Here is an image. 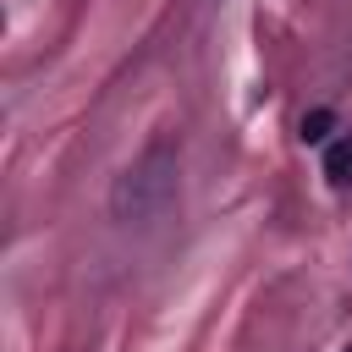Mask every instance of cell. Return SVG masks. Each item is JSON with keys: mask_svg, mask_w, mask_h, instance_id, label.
I'll use <instances>...</instances> for the list:
<instances>
[{"mask_svg": "<svg viewBox=\"0 0 352 352\" xmlns=\"http://www.w3.org/2000/svg\"><path fill=\"white\" fill-rule=\"evenodd\" d=\"M341 352H352V346H341Z\"/></svg>", "mask_w": 352, "mask_h": 352, "instance_id": "cell-4", "label": "cell"}, {"mask_svg": "<svg viewBox=\"0 0 352 352\" xmlns=\"http://www.w3.org/2000/svg\"><path fill=\"white\" fill-rule=\"evenodd\" d=\"M176 170H182L176 143L154 138V143L121 170V182H116V192H110V214H116L121 226H143V220L165 214L170 198H176Z\"/></svg>", "mask_w": 352, "mask_h": 352, "instance_id": "cell-1", "label": "cell"}, {"mask_svg": "<svg viewBox=\"0 0 352 352\" xmlns=\"http://www.w3.org/2000/svg\"><path fill=\"white\" fill-rule=\"evenodd\" d=\"M324 176L330 182H352V138H341V143L324 148Z\"/></svg>", "mask_w": 352, "mask_h": 352, "instance_id": "cell-2", "label": "cell"}, {"mask_svg": "<svg viewBox=\"0 0 352 352\" xmlns=\"http://www.w3.org/2000/svg\"><path fill=\"white\" fill-rule=\"evenodd\" d=\"M330 126H336V116H330V110H308V116H302V143H324V138H330Z\"/></svg>", "mask_w": 352, "mask_h": 352, "instance_id": "cell-3", "label": "cell"}]
</instances>
